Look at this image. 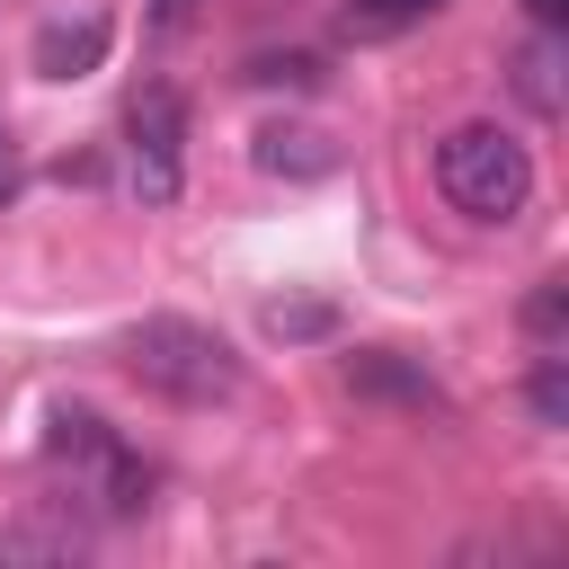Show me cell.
<instances>
[{
  "label": "cell",
  "mask_w": 569,
  "mask_h": 569,
  "mask_svg": "<svg viewBox=\"0 0 569 569\" xmlns=\"http://www.w3.org/2000/svg\"><path fill=\"white\" fill-rule=\"evenodd\" d=\"M124 373L151 382L160 400H187V409H213V400L240 391V356H231V338L204 329V320H187V311H151V320H133V329H124Z\"/></svg>",
  "instance_id": "cell-1"
},
{
  "label": "cell",
  "mask_w": 569,
  "mask_h": 569,
  "mask_svg": "<svg viewBox=\"0 0 569 569\" xmlns=\"http://www.w3.org/2000/svg\"><path fill=\"white\" fill-rule=\"evenodd\" d=\"M436 187L462 222H516L533 204V151L498 124H453L436 142Z\"/></svg>",
  "instance_id": "cell-2"
},
{
  "label": "cell",
  "mask_w": 569,
  "mask_h": 569,
  "mask_svg": "<svg viewBox=\"0 0 569 569\" xmlns=\"http://www.w3.org/2000/svg\"><path fill=\"white\" fill-rule=\"evenodd\" d=\"M53 462H71L80 498H89L98 516H116V525L151 507V462H142L98 409H62V418H53Z\"/></svg>",
  "instance_id": "cell-3"
},
{
  "label": "cell",
  "mask_w": 569,
  "mask_h": 569,
  "mask_svg": "<svg viewBox=\"0 0 569 569\" xmlns=\"http://www.w3.org/2000/svg\"><path fill=\"white\" fill-rule=\"evenodd\" d=\"M124 133H133V196L169 204L178 196V151H187V98L169 80H142L133 107H124Z\"/></svg>",
  "instance_id": "cell-4"
},
{
  "label": "cell",
  "mask_w": 569,
  "mask_h": 569,
  "mask_svg": "<svg viewBox=\"0 0 569 569\" xmlns=\"http://www.w3.org/2000/svg\"><path fill=\"white\" fill-rule=\"evenodd\" d=\"M107 44H116V27H107L98 9H80V18H44V27H36V71H44V80H80V71L107 62Z\"/></svg>",
  "instance_id": "cell-5"
},
{
  "label": "cell",
  "mask_w": 569,
  "mask_h": 569,
  "mask_svg": "<svg viewBox=\"0 0 569 569\" xmlns=\"http://www.w3.org/2000/svg\"><path fill=\"white\" fill-rule=\"evenodd\" d=\"M347 391H365V400H409V409H445V382L418 373V365L391 356V347H356V356H347Z\"/></svg>",
  "instance_id": "cell-6"
},
{
  "label": "cell",
  "mask_w": 569,
  "mask_h": 569,
  "mask_svg": "<svg viewBox=\"0 0 569 569\" xmlns=\"http://www.w3.org/2000/svg\"><path fill=\"white\" fill-rule=\"evenodd\" d=\"M516 98L533 116H560V27H533V44L516 53Z\"/></svg>",
  "instance_id": "cell-7"
},
{
  "label": "cell",
  "mask_w": 569,
  "mask_h": 569,
  "mask_svg": "<svg viewBox=\"0 0 569 569\" xmlns=\"http://www.w3.org/2000/svg\"><path fill=\"white\" fill-rule=\"evenodd\" d=\"M258 169H276V178H320V169H338V151H329L320 133H284V124H267V133H258Z\"/></svg>",
  "instance_id": "cell-8"
},
{
  "label": "cell",
  "mask_w": 569,
  "mask_h": 569,
  "mask_svg": "<svg viewBox=\"0 0 569 569\" xmlns=\"http://www.w3.org/2000/svg\"><path fill=\"white\" fill-rule=\"evenodd\" d=\"M445 0H347V27L356 36H400V27H418V18H436Z\"/></svg>",
  "instance_id": "cell-9"
},
{
  "label": "cell",
  "mask_w": 569,
  "mask_h": 569,
  "mask_svg": "<svg viewBox=\"0 0 569 569\" xmlns=\"http://www.w3.org/2000/svg\"><path fill=\"white\" fill-rule=\"evenodd\" d=\"M258 320H267V338H329V329H338L329 302H267Z\"/></svg>",
  "instance_id": "cell-10"
},
{
  "label": "cell",
  "mask_w": 569,
  "mask_h": 569,
  "mask_svg": "<svg viewBox=\"0 0 569 569\" xmlns=\"http://www.w3.org/2000/svg\"><path fill=\"white\" fill-rule=\"evenodd\" d=\"M525 329H533L542 347H560V329H569V284H560V276H542V284L525 293Z\"/></svg>",
  "instance_id": "cell-11"
},
{
  "label": "cell",
  "mask_w": 569,
  "mask_h": 569,
  "mask_svg": "<svg viewBox=\"0 0 569 569\" xmlns=\"http://www.w3.org/2000/svg\"><path fill=\"white\" fill-rule=\"evenodd\" d=\"M533 418H542V427H569V365H560V356L533 365Z\"/></svg>",
  "instance_id": "cell-12"
},
{
  "label": "cell",
  "mask_w": 569,
  "mask_h": 569,
  "mask_svg": "<svg viewBox=\"0 0 569 569\" xmlns=\"http://www.w3.org/2000/svg\"><path fill=\"white\" fill-rule=\"evenodd\" d=\"M249 80H293V89H311V80H320V62H311V53H258V62H249Z\"/></svg>",
  "instance_id": "cell-13"
},
{
  "label": "cell",
  "mask_w": 569,
  "mask_h": 569,
  "mask_svg": "<svg viewBox=\"0 0 569 569\" xmlns=\"http://www.w3.org/2000/svg\"><path fill=\"white\" fill-rule=\"evenodd\" d=\"M0 551H80V533H44V525H9Z\"/></svg>",
  "instance_id": "cell-14"
},
{
  "label": "cell",
  "mask_w": 569,
  "mask_h": 569,
  "mask_svg": "<svg viewBox=\"0 0 569 569\" xmlns=\"http://www.w3.org/2000/svg\"><path fill=\"white\" fill-rule=\"evenodd\" d=\"M187 18H196V0H151V27H160V36H178Z\"/></svg>",
  "instance_id": "cell-15"
},
{
  "label": "cell",
  "mask_w": 569,
  "mask_h": 569,
  "mask_svg": "<svg viewBox=\"0 0 569 569\" xmlns=\"http://www.w3.org/2000/svg\"><path fill=\"white\" fill-rule=\"evenodd\" d=\"M18 196V142H9V124H0V204Z\"/></svg>",
  "instance_id": "cell-16"
},
{
  "label": "cell",
  "mask_w": 569,
  "mask_h": 569,
  "mask_svg": "<svg viewBox=\"0 0 569 569\" xmlns=\"http://www.w3.org/2000/svg\"><path fill=\"white\" fill-rule=\"evenodd\" d=\"M525 18H533V27H560V18H569V0H525Z\"/></svg>",
  "instance_id": "cell-17"
}]
</instances>
